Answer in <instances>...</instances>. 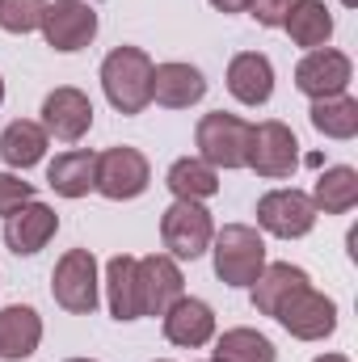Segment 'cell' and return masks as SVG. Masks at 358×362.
Segmentation results:
<instances>
[{
  "mask_svg": "<svg viewBox=\"0 0 358 362\" xmlns=\"http://www.w3.org/2000/svg\"><path fill=\"white\" fill-rule=\"evenodd\" d=\"M312 278L308 270H299V266H291V262H274L266 270L258 274V282H253V308L262 312V316H274L278 308H282V299H291L299 286H308Z\"/></svg>",
  "mask_w": 358,
  "mask_h": 362,
  "instance_id": "cell-21",
  "label": "cell"
},
{
  "mask_svg": "<svg viewBox=\"0 0 358 362\" xmlns=\"http://www.w3.org/2000/svg\"><path fill=\"white\" fill-rule=\"evenodd\" d=\"M274 320H278L291 337H299V341H321V337H329V333L337 329V303H333L329 295H321V291L308 282V286H299L291 299H282V308L274 312Z\"/></svg>",
  "mask_w": 358,
  "mask_h": 362,
  "instance_id": "cell-7",
  "label": "cell"
},
{
  "mask_svg": "<svg viewBox=\"0 0 358 362\" xmlns=\"http://www.w3.org/2000/svg\"><path fill=\"white\" fill-rule=\"evenodd\" d=\"M161 320H165V337L181 350H198L215 337V312H211V303H202L194 295H181Z\"/></svg>",
  "mask_w": 358,
  "mask_h": 362,
  "instance_id": "cell-16",
  "label": "cell"
},
{
  "mask_svg": "<svg viewBox=\"0 0 358 362\" xmlns=\"http://www.w3.org/2000/svg\"><path fill=\"white\" fill-rule=\"evenodd\" d=\"M165 185L173 189V198L202 202V198H215V194H219V169H211V165L198 160V156H181V160L169 165Z\"/></svg>",
  "mask_w": 358,
  "mask_h": 362,
  "instance_id": "cell-25",
  "label": "cell"
},
{
  "mask_svg": "<svg viewBox=\"0 0 358 362\" xmlns=\"http://www.w3.org/2000/svg\"><path fill=\"white\" fill-rule=\"evenodd\" d=\"M47 131L42 122H30V118H17L0 131V160L8 169H34L42 156H47Z\"/></svg>",
  "mask_w": 358,
  "mask_h": 362,
  "instance_id": "cell-20",
  "label": "cell"
},
{
  "mask_svg": "<svg viewBox=\"0 0 358 362\" xmlns=\"http://www.w3.org/2000/svg\"><path fill=\"white\" fill-rule=\"evenodd\" d=\"M245 169H253L266 181L291 177L299 169V139H295V131L287 122H278V118L258 122L253 135H249V165Z\"/></svg>",
  "mask_w": 358,
  "mask_h": 362,
  "instance_id": "cell-6",
  "label": "cell"
},
{
  "mask_svg": "<svg viewBox=\"0 0 358 362\" xmlns=\"http://www.w3.org/2000/svg\"><path fill=\"white\" fill-rule=\"evenodd\" d=\"M34 198V185L21 177H13V173H0V215H13L21 202H30Z\"/></svg>",
  "mask_w": 358,
  "mask_h": 362,
  "instance_id": "cell-29",
  "label": "cell"
},
{
  "mask_svg": "<svg viewBox=\"0 0 358 362\" xmlns=\"http://www.w3.org/2000/svg\"><path fill=\"white\" fill-rule=\"evenodd\" d=\"M161 240L169 249L173 262H198L211 240H215V223H211V211L202 202H190L178 198L165 215H161Z\"/></svg>",
  "mask_w": 358,
  "mask_h": 362,
  "instance_id": "cell-4",
  "label": "cell"
},
{
  "mask_svg": "<svg viewBox=\"0 0 358 362\" xmlns=\"http://www.w3.org/2000/svg\"><path fill=\"white\" fill-rule=\"evenodd\" d=\"M152 181V169H148V156L139 148H105L97 152V194L114 198V202H127V198H139Z\"/></svg>",
  "mask_w": 358,
  "mask_h": 362,
  "instance_id": "cell-8",
  "label": "cell"
},
{
  "mask_svg": "<svg viewBox=\"0 0 358 362\" xmlns=\"http://www.w3.org/2000/svg\"><path fill=\"white\" fill-rule=\"evenodd\" d=\"M101 89L118 114H144L152 101V55L139 47H114L101 64Z\"/></svg>",
  "mask_w": 358,
  "mask_h": 362,
  "instance_id": "cell-1",
  "label": "cell"
},
{
  "mask_svg": "<svg viewBox=\"0 0 358 362\" xmlns=\"http://www.w3.org/2000/svg\"><path fill=\"white\" fill-rule=\"evenodd\" d=\"M308 198H312V206L325 211V215H346V211L358 206V173L350 165H333V169H325V173L316 177V189H312Z\"/></svg>",
  "mask_w": 358,
  "mask_h": 362,
  "instance_id": "cell-24",
  "label": "cell"
},
{
  "mask_svg": "<svg viewBox=\"0 0 358 362\" xmlns=\"http://www.w3.org/2000/svg\"><path fill=\"white\" fill-rule=\"evenodd\" d=\"M47 0H0V30L8 34H34L42 25Z\"/></svg>",
  "mask_w": 358,
  "mask_h": 362,
  "instance_id": "cell-28",
  "label": "cell"
},
{
  "mask_svg": "<svg viewBox=\"0 0 358 362\" xmlns=\"http://www.w3.org/2000/svg\"><path fill=\"white\" fill-rule=\"evenodd\" d=\"M258 223L278 240H299L316 228V206L304 189H270L258 198Z\"/></svg>",
  "mask_w": 358,
  "mask_h": 362,
  "instance_id": "cell-9",
  "label": "cell"
},
{
  "mask_svg": "<svg viewBox=\"0 0 358 362\" xmlns=\"http://www.w3.org/2000/svg\"><path fill=\"white\" fill-rule=\"evenodd\" d=\"M38 30H42L47 47L72 55V51H85L93 38H97V13H93L85 0H55V4H47Z\"/></svg>",
  "mask_w": 358,
  "mask_h": 362,
  "instance_id": "cell-12",
  "label": "cell"
},
{
  "mask_svg": "<svg viewBox=\"0 0 358 362\" xmlns=\"http://www.w3.org/2000/svg\"><path fill=\"white\" fill-rule=\"evenodd\" d=\"M161 362H165V358H161Z\"/></svg>",
  "mask_w": 358,
  "mask_h": 362,
  "instance_id": "cell-36",
  "label": "cell"
},
{
  "mask_svg": "<svg viewBox=\"0 0 358 362\" xmlns=\"http://www.w3.org/2000/svg\"><path fill=\"white\" fill-rule=\"evenodd\" d=\"M207 97V81L194 64H152V101L165 110H190Z\"/></svg>",
  "mask_w": 358,
  "mask_h": 362,
  "instance_id": "cell-15",
  "label": "cell"
},
{
  "mask_svg": "<svg viewBox=\"0 0 358 362\" xmlns=\"http://www.w3.org/2000/svg\"><path fill=\"white\" fill-rule=\"evenodd\" d=\"M308 118H312V127H316L325 139H354L358 135V101L346 97V93L312 101Z\"/></svg>",
  "mask_w": 358,
  "mask_h": 362,
  "instance_id": "cell-26",
  "label": "cell"
},
{
  "mask_svg": "<svg viewBox=\"0 0 358 362\" xmlns=\"http://www.w3.org/2000/svg\"><path fill=\"white\" fill-rule=\"evenodd\" d=\"M93 127V101L72 85H59L55 93H47L42 101V131L55 135L59 144H76L85 139Z\"/></svg>",
  "mask_w": 358,
  "mask_h": 362,
  "instance_id": "cell-14",
  "label": "cell"
},
{
  "mask_svg": "<svg viewBox=\"0 0 358 362\" xmlns=\"http://www.w3.org/2000/svg\"><path fill=\"white\" fill-rule=\"evenodd\" d=\"M211 4H215L219 13H249V4H253V0H211Z\"/></svg>",
  "mask_w": 358,
  "mask_h": 362,
  "instance_id": "cell-31",
  "label": "cell"
},
{
  "mask_svg": "<svg viewBox=\"0 0 358 362\" xmlns=\"http://www.w3.org/2000/svg\"><path fill=\"white\" fill-rule=\"evenodd\" d=\"M215 358L219 362H274V341L258 329H228L215 337Z\"/></svg>",
  "mask_w": 358,
  "mask_h": 362,
  "instance_id": "cell-27",
  "label": "cell"
},
{
  "mask_svg": "<svg viewBox=\"0 0 358 362\" xmlns=\"http://www.w3.org/2000/svg\"><path fill=\"white\" fill-rule=\"evenodd\" d=\"M105 299L114 320H139V282H135V257L118 253L105 266Z\"/></svg>",
  "mask_w": 358,
  "mask_h": 362,
  "instance_id": "cell-23",
  "label": "cell"
},
{
  "mask_svg": "<svg viewBox=\"0 0 358 362\" xmlns=\"http://www.w3.org/2000/svg\"><path fill=\"white\" fill-rule=\"evenodd\" d=\"M316 362H350V358H346V354H321Z\"/></svg>",
  "mask_w": 358,
  "mask_h": 362,
  "instance_id": "cell-32",
  "label": "cell"
},
{
  "mask_svg": "<svg viewBox=\"0 0 358 362\" xmlns=\"http://www.w3.org/2000/svg\"><path fill=\"white\" fill-rule=\"evenodd\" d=\"M350 81H354V64L346 51H333V47H316L295 64V89L312 101L346 93Z\"/></svg>",
  "mask_w": 358,
  "mask_h": 362,
  "instance_id": "cell-11",
  "label": "cell"
},
{
  "mask_svg": "<svg viewBox=\"0 0 358 362\" xmlns=\"http://www.w3.org/2000/svg\"><path fill=\"white\" fill-rule=\"evenodd\" d=\"M55 232H59V215H55L47 202H38V198L21 202L13 215H4V245H8V253H17V257H34L38 249L51 245Z\"/></svg>",
  "mask_w": 358,
  "mask_h": 362,
  "instance_id": "cell-13",
  "label": "cell"
},
{
  "mask_svg": "<svg viewBox=\"0 0 358 362\" xmlns=\"http://www.w3.org/2000/svg\"><path fill=\"white\" fill-rule=\"evenodd\" d=\"M47 185L59 198H85L89 189H97V152H85V148L59 152L47 165Z\"/></svg>",
  "mask_w": 358,
  "mask_h": 362,
  "instance_id": "cell-19",
  "label": "cell"
},
{
  "mask_svg": "<svg viewBox=\"0 0 358 362\" xmlns=\"http://www.w3.org/2000/svg\"><path fill=\"white\" fill-rule=\"evenodd\" d=\"M211 362H219V358H211Z\"/></svg>",
  "mask_w": 358,
  "mask_h": 362,
  "instance_id": "cell-35",
  "label": "cell"
},
{
  "mask_svg": "<svg viewBox=\"0 0 358 362\" xmlns=\"http://www.w3.org/2000/svg\"><path fill=\"white\" fill-rule=\"evenodd\" d=\"M42 341V316L30 303H8L0 308V362L30 358Z\"/></svg>",
  "mask_w": 358,
  "mask_h": 362,
  "instance_id": "cell-18",
  "label": "cell"
},
{
  "mask_svg": "<svg viewBox=\"0 0 358 362\" xmlns=\"http://www.w3.org/2000/svg\"><path fill=\"white\" fill-rule=\"evenodd\" d=\"M228 93L241 105H266L274 97V64L262 51H241L228 64Z\"/></svg>",
  "mask_w": 358,
  "mask_h": 362,
  "instance_id": "cell-17",
  "label": "cell"
},
{
  "mask_svg": "<svg viewBox=\"0 0 358 362\" xmlns=\"http://www.w3.org/2000/svg\"><path fill=\"white\" fill-rule=\"evenodd\" d=\"M0 101H4V81H0Z\"/></svg>",
  "mask_w": 358,
  "mask_h": 362,
  "instance_id": "cell-34",
  "label": "cell"
},
{
  "mask_svg": "<svg viewBox=\"0 0 358 362\" xmlns=\"http://www.w3.org/2000/svg\"><path fill=\"white\" fill-rule=\"evenodd\" d=\"M68 362H97V358H68Z\"/></svg>",
  "mask_w": 358,
  "mask_h": 362,
  "instance_id": "cell-33",
  "label": "cell"
},
{
  "mask_svg": "<svg viewBox=\"0 0 358 362\" xmlns=\"http://www.w3.org/2000/svg\"><path fill=\"white\" fill-rule=\"evenodd\" d=\"M135 282H139V316H165L181 295H185L181 266L169 253L135 257Z\"/></svg>",
  "mask_w": 358,
  "mask_h": 362,
  "instance_id": "cell-10",
  "label": "cell"
},
{
  "mask_svg": "<svg viewBox=\"0 0 358 362\" xmlns=\"http://www.w3.org/2000/svg\"><path fill=\"white\" fill-rule=\"evenodd\" d=\"M215 253V278L228 286H253L266 270V240L249 223H224L211 240Z\"/></svg>",
  "mask_w": 358,
  "mask_h": 362,
  "instance_id": "cell-2",
  "label": "cell"
},
{
  "mask_svg": "<svg viewBox=\"0 0 358 362\" xmlns=\"http://www.w3.org/2000/svg\"><path fill=\"white\" fill-rule=\"evenodd\" d=\"M249 135H253V122L236 118V114H202L198 118V131H194V144H198V160H207L211 169H245L249 165Z\"/></svg>",
  "mask_w": 358,
  "mask_h": 362,
  "instance_id": "cell-3",
  "label": "cell"
},
{
  "mask_svg": "<svg viewBox=\"0 0 358 362\" xmlns=\"http://www.w3.org/2000/svg\"><path fill=\"white\" fill-rule=\"evenodd\" d=\"M282 30L291 34V42H295V47L316 51V47H325V42L333 38V13H329V4H325V0H299V4L287 13Z\"/></svg>",
  "mask_w": 358,
  "mask_h": 362,
  "instance_id": "cell-22",
  "label": "cell"
},
{
  "mask_svg": "<svg viewBox=\"0 0 358 362\" xmlns=\"http://www.w3.org/2000/svg\"><path fill=\"white\" fill-rule=\"evenodd\" d=\"M295 4H299V0H253V4H249V13L258 17V25H266V30H278Z\"/></svg>",
  "mask_w": 358,
  "mask_h": 362,
  "instance_id": "cell-30",
  "label": "cell"
},
{
  "mask_svg": "<svg viewBox=\"0 0 358 362\" xmlns=\"http://www.w3.org/2000/svg\"><path fill=\"white\" fill-rule=\"evenodd\" d=\"M101 282H97V257L89 249H68L59 262H55V274H51V295L64 312L72 316H89L97 308V295Z\"/></svg>",
  "mask_w": 358,
  "mask_h": 362,
  "instance_id": "cell-5",
  "label": "cell"
}]
</instances>
